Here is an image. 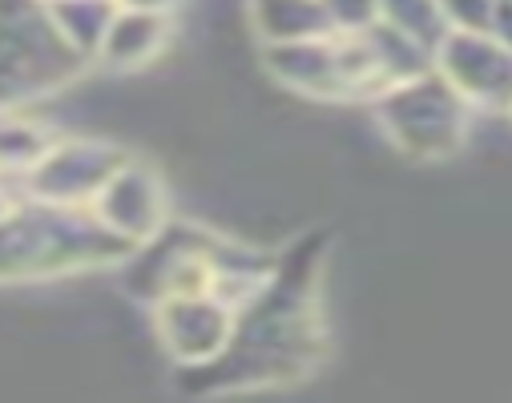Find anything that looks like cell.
Instances as JSON below:
<instances>
[{
  "label": "cell",
  "instance_id": "cell-1",
  "mask_svg": "<svg viewBox=\"0 0 512 403\" xmlns=\"http://www.w3.org/2000/svg\"><path fill=\"white\" fill-rule=\"evenodd\" d=\"M460 45V69H456V85L468 97L480 101H496L512 109V45H496L480 33H468L456 41Z\"/></svg>",
  "mask_w": 512,
  "mask_h": 403
}]
</instances>
